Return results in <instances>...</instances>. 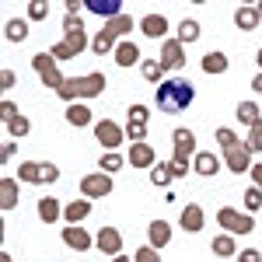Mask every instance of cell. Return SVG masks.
Listing matches in <instances>:
<instances>
[{
  "mask_svg": "<svg viewBox=\"0 0 262 262\" xmlns=\"http://www.w3.org/2000/svg\"><path fill=\"white\" fill-rule=\"evenodd\" d=\"M4 35H7V42H25V39H28V21L11 18V21H7V28H4Z\"/></svg>",
  "mask_w": 262,
  "mask_h": 262,
  "instance_id": "obj_30",
  "label": "cell"
},
{
  "mask_svg": "<svg viewBox=\"0 0 262 262\" xmlns=\"http://www.w3.org/2000/svg\"><path fill=\"white\" fill-rule=\"evenodd\" d=\"M133 262H161V255H158V248L143 245V248H137V252H133Z\"/></svg>",
  "mask_w": 262,
  "mask_h": 262,
  "instance_id": "obj_38",
  "label": "cell"
},
{
  "mask_svg": "<svg viewBox=\"0 0 262 262\" xmlns=\"http://www.w3.org/2000/svg\"><path fill=\"white\" fill-rule=\"evenodd\" d=\"M224 70H227V56H224L221 49H213V53L203 56V74H224Z\"/></svg>",
  "mask_w": 262,
  "mask_h": 262,
  "instance_id": "obj_26",
  "label": "cell"
},
{
  "mask_svg": "<svg viewBox=\"0 0 262 262\" xmlns=\"http://www.w3.org/2000/svg\"><path fill=\"white\" fill-rule=\"evenodd\" d=\"M234 116H238V122H245L248 129H252V126L262 119V116H259V105H255V101H242V105L234 108Z\"/></svg>",
  "mask_w": 262,
  "mask_h": 262,
  "instance_id": "obj_28",
  "label": "cell"
},
{
  "mask_svg": "<svg viewBox=\"0 0 262 262\" xmlns=\"http://www.w3.org/2000/svg\"><path fill=\"white\" fill-rule=\"evenodd\" d=\"M88 46H91V42H88V35H84V32H67V35H63V42H56V46H53V56H56V63H60V60H77Z\"/></svg>",
  "mask_w": 262,
  "mask_h": 262,
  "instance_id": "obj_7",
  "label": "cell"
},
{
  "mask_svg": "<svg viewBox=\"0 0 262 262\" xmlns=\"http://www.w3.org/2000/svg\"><path fill=\"white\" fill-rule=\"evenodd\" d=\"M248 175H252V182H255V185L262 189V161H259V164H252V171H248Z\"/></svg>",
  "mask_w": 262,
  "mask_h": 262,
  "instance_id": "obj_48",
  "label": "cell"
},
{
  "mask_svg": "<svg viewBox=\"0 0 262 262\" xmlns=\"http://www.w3.org/2000/svg\"><path fill=\"white\" fill-rule=\"evenodd\" d=\"M129 122H143L147 126V105H129Z\"/></svg>",
  "mask_w": 262,
  "mask_h": 262,
  "instance_id": "obj_43",
  "label": "cell"
},
{
  "mask_svg": "<svg viewBox=\"0 0 262 262\" xmlns=\"http://www.w3.org/2000/svg\"><path fill=\"white\" fill-rule=\"evenodd\" d=\"M224 161H227V168H231L234 175L252 171V147H248V140H238L234 147H227V150H224Z\"/></svg>",
  "mask_w": 262,
  "mask_h": 262,
  "instance_id": "obj_8",
  "label": "cell"
},
{
  "mask_svg": "<svg viewBox=\"0 0 262 262\" xmlns=\"http://www.w3.org/2000/svg\"><path fill=\"white\" fill-rule=\"evenodd\" d=\"M259 11H255V7H238V11H234V25H238V28H242V32H252V28H259Z\"/></svg>",
  "mask_w": 262,
  "mask_h": 262,
  "instance_id": "obj_25",
  "label": "cell"
},
{
  "mask_svg": "<svg viewBox=\"0 0 262 262\" xmlns=\"http://www.w3.org/2000/svg\"><path fill=\"white\" fill-rule=\"evenodd\" d=\"M67 122H70V126H88V122H91V108L81 105V101L67 105Z\"/></svg>",
  "mask_w": 262,
  "mask_h": 262,
  "instance_id": "obj_27",
  "label": "cell"
},
{
  "mask_svg": "<svg viewBox=\"0 0 262 262\" xmlns=\"http://www.w3.org/2000/svg\"><path fill=\"white\" fill-rule=\"evenodd\" d=\"M192 98H196V88H192V81H185V77H168V81L158 84V108L168 112V116L189 108Z\"/></svg>",
  "mask_w": 262,
  "mask_h": 262,
  "instance_id": "obj_1",
  "label": "cell"
},
{
  "mask_svg": "<svg viewBox=\"0 0 262 262\" xmlns=\"http://www.w3.org/2000/svg\"><path fill=\"white\" fill-rule=\"evenodd\" d=\"M217 168H221V161H217V154H213V150H200V154L192 158V171L203 175V179L217 175Z\"/></svg>",
  "mask_w": 262,
  "mask_h": 262,
  "instance_id": "obj_18",
  "label": "cell"
},
{
  "mask_svg": "<svg viewBox=\"0 0 262 262\" xmlns=\"http://www.w3.org/2000/svg\"><path fill=\"white\" fill-rule=\"evenodd\" d=\"M168 168H171V175H175V179H182V175H189V164H179V161H171Z\"/></svg>",
  "mask_w": 262,
  "mask_h": 262,
  "instance_id": "obj_47",
  "label": "cell"
},
{
  "mask_svg": "<svg viewBox=\"0 0 262 262\" xmlns=\"http://www.w3.org/2000/svg\"><path fill=\"white\" fill-rule=\"evenodd\" d=\"M67 32H84L81 14H67V18H63V35H67Z\"/></svg>",
  "mask_w": 262,
  "mask_h": 262,
  "instance_id": "obj_41",
  "label": "cell"
},
{
  "mask_svg": "<svg viewBox=\"0 0 262 262\" xmlns=\"http://www.w3.org/2000/svg\"><path fill=\"white\" fill-rule=\"evenodd\" d=\"M140 74L147 77V81H161V74H164L161 60H143V63H140Z\"/></svg>",
  "mask_w": 262,
  "mask_h": 262,
  "instance_id": "obj_33",
  "label": "cell"
},
{
  "mask_svg": "<svg viewBox=\"0 0 262 262\" xmlns=\"http://www.w3.org/2000/svg\"><path fill=\"white\" fill-rule=\"evenodd\" d=\"M105 88H108L105 74H84V77H67V84H63L56 95H60L63 101H70V105H74L77 98H98Z\"/></svg>",
  "mask_w": 262,
  "mask_h": 262,
  "instance_id": "obj_2",
  "label": "cell"
},
{
  "mask_svg": "<svg viewBox=\"0 0 262 262\" xmlns=\"http://www.w3.org/2000/svg\"><path fill=\"white\" fill-rule=\"evenodd\" d=\"M137 60H140V46L133 39H122L119 46H116V63H119V67H133Z\"/></svg>",
  "mask_w": 262,
  "mask_h": 262,
  "instance_id": "obj_21",
  "label": "cell"
},
{
  "mask_svg": "<svg viewBox=\"0 0 262 262\" xmlns=\"http://www.w3.org/2000/svg\"><path fill=\"white\" fill-rule=\"evenodd\" d=\"M98 168L105 171V175H112V171H119V168H122V158L116 154V150H105L101 161H98Z\"/></svg>",
  "mask_w": 262,
  "mask_h": 262,
  "instance_id": "obj_32",
  "label": "cell"
},
{
  "mask_svg": "<svg viewBox=\"0 0 262 262\" xmlns=\"http://www.w3.org/2000/svg\"><path fill=\"white\" fill-rule=\"evenodd\" d=\"M255 63H259V74H262V49H259V56H255Z\"/></svg>",
  "mask_w": 262,
  "mask_h": 262,
  "instance_id": "obj_51",
  "label": "cell"
},
{
  "mask_svg": "<svg viewBox=\"0 0 262 262\" xmlns=\"http://www.w3.org/2000/svg\"><path fill=\"white\" fill-rule=\"evenodd\" d=\"M7 88H14V70H4L0 74V91H7Z\"/></svg>",
  "mask_w": 262,
  "mask_h": 262,
  "instance_id": "obj_46",
  "label": "cell"
},
{
  "mask_svg": "<svg viewBox=\"0 0 262 262\" xmlns=\"http://www.w3.org/2000/svg\"><path fill=\"white\" fill-rule=\"evenodd\" d=\"M200 150H196V133L192 129H175V158L171 161L179 164H189V158H196Z\"/></svg>",
  "mask_w": 262,
  "mask_h": 262,
  "instance_id": "obj_10",
  "label": "cell"
},
{
  "mask_svg": "<svg viewBox=\"0 0 262 262\" xmlns=\"http://www.w3.org/2000/svg\"><path fill=\"white\" fill-rule=\"evenodd\" d=\"M210 248H213V255H217V259H227V255H238V252H234V234H217Z\"/></svg>",
  "mask_w": 262,
  "mask_h": 262,
  "instance_id": "obj_29",
  "label": "cell"
},
{
  "mask_svg": "<svg viewBox=\"0 0 262 262\" xmlns=\"http://www.w3.org/2000/svg\"><path fill=\"white\" fill-rule=\"evenodd\" d=\"M182 227H185L189 234L203 231V206H200V203H189V206L182 210Z\"/></svg>",
  "mask_w": 262,
  "mask_h": 262,
  "instance_id": "obj_22",
  "label": "cell"
},
{
  "mask_svg": "<svg viewBox=\"0 0 262 262\" xmlns=\"http://www.w3.org/2000/svg\"><path fill=\"white\" fill-rule=\"evenodd\" d=\"M126 32H133V18H129V14H122V18H116V21H105V28H101L98 35L91 39V49H95L98 56L116 53V46L122 42V35H126Z\"/></svg>",
  "mask_w": 262,
  "mask_h": 262,
  "instance_id": "obj_3",
  "label": "cell"
},
{
  "mask_svg": "<svg viewBox=\"0 0 262 262\" xmlns=\"http://www.w3.org/2000/svg\"><path fill=\"white\" fill-rule=\"evenodd\" d=\"M88 213H91V200H74L63 206V221L67 224H81Z\"/></svg>",
  "mask_w": 262,
  "mask_h": 262,
  "instance_id": "obj_23",
  "label": "cell"
},
{
  "mask_svg": "<svg viewBox=\"0 0 262 262\" xmlns=\"http://www.w3.org/2000/svg\"><path fill=\"white\" fill-rule=\"evenodd\" d=\"M217 224L224 227V234H252V231H255L252 213H242V210H234V206L217 210Z\"/></svg>",
  "mask_w": 262,
  "mask_h": 262,
  "instance_id": "obj_5",
  "label": "cell"
},
{
  "mask_svg": "<svg viewBox=\"0 0 262 262\" xmlns=\"http://www.w3.org/2000/svg\"><path fill=\"white\" fill-rule=\"evenodd\" d=\"M95 137H98V143H105V150H116L126 133H122L112 119H101V122H95Z\"/></svg>",
  "mask_w": 262,
  "mask_h": 262,
  "instance_id": "obj_12",
  "label": "cell"
},
{
  "mask_svg": "<svg viewBox=\"0 0 262 262\" xmlns=\"http://www.w3.org/2000/svg\"><path fill=\"white\" fill-rule=\"evenodd\" d=\"M63 217V206H60V200H53V196H42L39 200V221H46V224H56Z\"/></svg>",
  "mask_w": 262,
  "mask_h": 262,
  "instance_id": "obj_24",
  "label": "cell"
},
{
  "mask_svg": "<svg viewBox=\"0 0 262 262\" xmlns=\"http://www.w3.org/2000/svg\"><path fill=\"white\" fill-rule=\"evenodd\" d=\"M84 7H88L91 14L105 18V21H116V18H122V0H84Z\"/></svg>",
  "mask_w": 262,
  "mask_h": 262,
  "instance_id": "obj_14",
  "label": "cell"
},
{
  "mask_svg": "<svg viewBox=\"0 0 262 262\" xmlns=\"http://www.w3.org/2000/svg\"><path fill=\"white\" fill-rule=\"evenodd\" d=\"M217 143H221L224 150H227V147H234V143H238V137H234L231 129H224V126H221V129H217Z\"/></svg>",
  "mask_w": 262,
  "mask_h": 262,
  "instance_id": "obj_42",
  "label": "cell"
},
{
  "mask_svg": "<svg viewBox=\"0 0 262 262\" xmlns=\"http://www.w3.org/2000/svg\"><path fill=\"white\" fill-rule=\"evenodd\" d=\"M171 179H175V175H171L168 164H154V171H150V182H154V185H171Z\"/></svg>",
  "mask_w": 262,
  "mask_h": 262,
  "instance_id": "obj_34",
  "label": "cell"
},
{
  "mask_svg": "<svg viewBox=\"0 0 262 262\" xmlns=\"http://www.w3.org/2000/svg\"><path fill=\"white\" fill-rule=\"evenodd\" d=\"M140 32L147 39H164V35H168V18H164V14H143Z\"/></svg>",
  "mask_w": 262,
  "mask_h": 262,
  "instance_id": "obj_15",
  "label": "cell"
},
{
  "mask_svg": "<svg viewBox=\"0 0 262 262\" xmlns=\"http://www.w3.org/2000/svg\"><path fill=\"white\" fill-rule=\"evenodd\" d=\"M28 129H32V122L25 119V116H14V119L7 122V133H11V137H25Z\"/></svg>",
  "mask_w": 262,
  "mask_h": 262,
  "instance_id": "obj_35",
  "label": "cell"
},
{
  "mask_svg": "<svg viewBox=\"0 0 262 262\" xmlns=\"http://www.w3.org/2000/svg\"><path fill=\"white\" fill-rule=\"evenodd\" d=\"M95 245H98L105 255H112V259H116V255L122 252V234L116 231V227H98V238H95Z\"/></svg>",
  "mask_w": 262,
  "mask_h": 262,
  "instance_id": "obj_13",
  "label": "cell"
},
{
  "mask_svg": "<svg viewBox=\"0 0 262 262\" xmlns=\"http://www.w3.org/2000/svg\"><path fill=\"white\" fill-rule=\"evenodd\" d=\"M255 11H259V18H262V0H259V4H255Z\"/></svg>",
  "mask_w": 262,
  "mask_h": 262,
  "instance_id": "obj_52",
  "label": "cell"
},
{
  "mask_svg": "<svg viewBox=\"0 0 262 262\" xmlns=\"http://www.w3.org/2000/svg\"><path fill=\"white\" fill-rule=\"evenodd\" d=\"M248 147H252V150H259V154H262V119L255 122L252 129H248Z\"/></svg>",
  "mask_w": 262,
  "mask_h": 262,
  "instance_id": "obj_40",
  "label": "cell"
},
{
  "mask_svg": "<svg viewBox=\"0 0 262 262\" xmlns=\"http://www.w3.org/2000/svg\"><path fill=\"white\" fill-rule=\"evenodd\" d=\"M252 88H255V91L262 95V74H255V81H252Z\"/></svg>",
  "mask_w": 262,
  "mask_h": 262,
  "instance_id": "obj_49",
  "label": "cell"
},
{
  "mask_svg": "<svg viewBox=\"0 0 262 262\" xmlns=\"http://www.w3.org/2000/svg\"><path fill=\"white\" fill-rule=\"evenodd\" d=\"M63 242L70 248H77V252H84V248H91V234L84 227H77V224H70V227H63Z\"/></svg>",
  "mask_w": 262,
  "mask_h": 262,
  "instance_id": "obj_20",
  "label": "cell"
},
{
  "mask_svg": "<svg viewBox=\"0 0 262 262\" xmlns=\"http://www.w3.org/2000/svg\"><path fill=\"white\" fill-rule=\"evenodd\" d=\"M32 67H35V74L42 77L46 88L60 91L63 84H67V77L60 74V67H56V56H53V53H35V56H32Z\"/></svg>",
  "mask_w": 262,
  "mask_h": 262,
  "instance_id": "obj_6",
  "label": "cell"
},
{
  "mask_svg": "<svg viewBox=\"0 0 262 262\" xmlns=\"http://www.w3.org/2000/svg\"><path fill=\"white\" fill-rule=\"evenodd\" d=\"M81 192H84V200H105V196L112 192V175H105V171L84 175L81 179Z\"/></svg>",
  "mask_w": 262,
  "mask_h": 262,
  "instance_id": "obj_9",
  "label": "cell"
},
{
  "mask_svg": "<svg viewBox=\"0 0 262 262\" xmlns=\"http://www.w3.org/2000/svg\"><path fill=\"white\" fill-rule=\"evenodd\" d=\"M196 39H200V25H196L192 18H185L179 25V42L185 46V42H196Z\"/></svg>",
  "mask_w": 262,
  "mask_h": 262,
  "instance_id": "obj_31",
  "label": "cell"
},
{
  "mask_svg": "<svg viewBox=\"0 0 262 262\" xmlns=\"http://www.w3.org/2000/svg\"><path fill=\"white\" fill-rule=\"evenodd\" d=\"M129 164H133V168H154V164H158L154 147H150V143H129Z\"/></svg>",
  "mask_w": 262,
  "mask_h": 262,
  "instance_id": "obj_16",
  "label": "cell"
},
{
  "mask_svg": "<svg viewBox=\"0 0 262 262\" xmlns=\"http://www.w3.org/2000/svg\"><path fill=\"white\" fill-rule=\"evenodd\" d=\"M126 137H129V143H147V126L143 122H129L126 126Z\"/></svg>",
  "mask_w": 262,
  "mask_h": 262,
  "instance_id": "obj_36",
  "label": "cell"
},
{
  "mask_svg": "<svg viewBox=\"0 0 262 262\" xmlns=\"http://www.w3.org/2000/svg\"><path fill=\"white\" fill-rule=\"evenodd\" d=\"M0 116H4V122H11L18 116V105H14V101H4V105H0Z\"/></svg>",
  "mask_w": 262,
  "mask_h": 262,
  "instance_id": "obj_45",
  "label": "cell"
},
{
  "mask_svg": "<svg viewBox=\"0 0 262 262\" xmlns=\"http://www.w3.org/2000/svg\"><path fill=\"white\" fill-rule=\"evenodd\" d=\"M147 238H150V248H164V245L171 242V224L168 221H150Z\"/></svg>",
  "mask_w": 262,
  "mask_h": 262,
  "instance_id": "obj_19",
  "label": "cell"
},
{
  "mask_svg": "<svg viewBox=\"0 0 262 262\" xmlns=\"http://www.w3.org/2000/svg\"><path fill=\"white\" fill-rule=\"evenodd\" d=\"M238 262H262V252L259 248H245V252H238Z\"/></svg>",
  "mask_w": 262,
  "mask_h": 262,
  "instance_id": "obj_44",
  "label": "cell"
},
{
  "mask_svg": "<svg viewBox=\"0 0 262 262\" xmlns=\"http://www.w3.org/2000/svg\"><path fill=\"white\" fill-rule=\"evenodd\" d=\"M18 185H21V182L11 179V175L0 179V206H4V210H14V206H18V196H21Z\"/></svg>",
  "mask_w": 262,
  "mask_h": 262,
  "instance_id": "obj_17",
  "label": "cell"
},
{
  "mask_svg": "<svg viewBox=\"0 0 262 262\" xmlns=\"http://www.w3.org/2000/svg\"><path fill=\"white\" fill-rule=\"evenodd\" d=\"M46 14H49V4H46V0H32V4H28V18L32 21H42Z\"/></svg>",
  "mask_w": 262,
  "mask_h": 262,
  "instance_id": "obj_39",
  "label": "cell"
},
{
  "mask_svg": "<svg viewBox=\"0 0 262 262\" xmlns=\"http://www.w3.org/2000/svg\"><path fill=\"white\" fill-rule=\"evenodd\" d=\"M245 210L252 213V210H262V189L259 185H252L248 192H245Z\"/></svg>",
  "mask_w": 262,
  "mask_h": 262,
  "instance_id": "obj_37",
  "label": "cell"
},
{
  "mask_svg": "<svg viewBox=\"0 0 262 262\" xmlns=\"http://www.w3.org/2000/svg\"><path fill=\"white\" fill-rule=\"evenodd\" d=\"M185 63V46L179 39H164L161 42V67L164 70H182Z\"/></svg>",
  "mask_w": 262,
  "mask_h": 262,
  "instance_id": "obj_11",
  "label": "cell"
},
{
  "mask_svg": "<svg viewBox=\"0 0 262 262\" xmlns=\"http://www.w3.org/2000/svg\"><path fill=\"white\" fill-rule=\"evenodd\" d=\"M56 179H60V168L53 161H21L18 168V182H28V185H49Z\"/></svg>",
  "mask_w": 262,
  "mask_h": 262,
  "instance_id": "obj_4",
  "label": "cell"
},
{
  "mask_svg": "<svg viewBox=\"0 0 262 262\" xmlns=\"http://www.w3.org/2000/svg\"><path fill=\"white\" fill-rule=\"evenodd\" d=\"M112 262H133V259H129V255H116Z\"/></svg>",
  "mask_w": 262,
  "mask_h": 262,
  "instance_id": "obj_50",
  "label": "cell"
}]
</instances>
